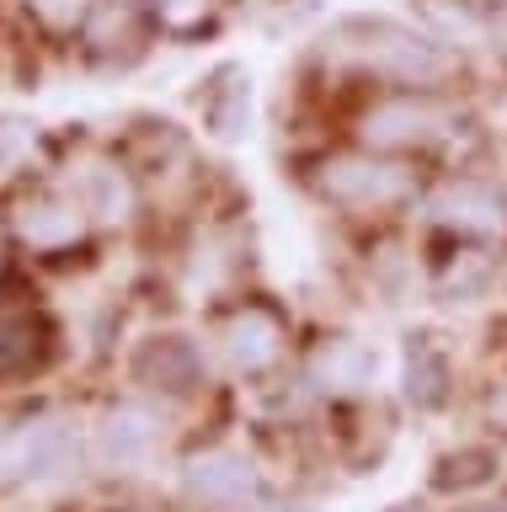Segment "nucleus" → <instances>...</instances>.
I'll return each instance as SVG.
<instances>
[{
	"instance_id": "nucleus-4",
	"label": "nucleus",
	"mask_w": 507,
	"mask_h": 512,
	"mask_svg": "<svg viewBox=\"0 0 507 512\" xmlns=\"http://www.w3.org/2000/svg\"><path fill=\"white\" fill-rule=\"evenodd\" d=\"M459 128V112L449 102H438L433 91H395L363 107L358 118V144L379 155H401V150H433Z\"/></svg>"
},
{
	"instance_id": "nucleus-20",
	"label": "nucleus",
	"mask_w": 507,
	"mask_h": 512,
	"mask_svg": "<svg viewBox=\"0 0 507 512\" xmlns=\"http://www.w3.org/2000/svg\"><path fill=\"white\" fill-rule=\"evenodd\" d=\"M422 6V16L433 27H443V32H470L475 27V16H470V0H417Z\"/></svg>"
},
{
	"instance_id": "nucleus-24",
	"label": "nucleus",
	"mask_w": 507,
	"mask_h": 512,
	"mask_svg": "<svg viewBox=\"0 0 507 512\" xmlns=\"http://www.w3.org/2000/svg\"><path fill=\"white\" fill-rule=\"evenodd\" d=\"M390 512H417V507H390Z\"/></svg>"
},
{
	"instance_id": "nucleus-17",
	"label": "nucleus",
	"mask_w": 507,
	"mask_h": 512,
	"mask_svg": "<svg viewBox=\"0 0 507 512\" xmlns=\"http://www.w3.org/2000/svg\"><path fill=\"white\" fill-rule=\"evenodd\" d=\"M491 464H497V454H486V448H459V454H443L438 470H433V486H438V491L486 486V480H491Z\"/></svg>"
},
{
	"instance_id": "nucleus-15",
	"label": "nucleus",
	"mask_w": 507,
	"mask_h": 512,
	"mask_svg": "<svg viewBox=\"0 0 507 512\" xmlns=\"http://www.w3.org/2000/svg\"><path fill=\"white\" fill-rule=\"evenodd\" d=\"M491 278H497V267H491V256L486 251H459L454 262H443L438 267V299L443 304H470L475 294H486Z\"/></svg>"
},
{
	"instance_id": "nucleus-12",
	"label": "nucleus",
	"mask_w": 507,
	"mask_h": 512,
	"mask_svg": "<svg viewBox=\"0 0 507 512\" xmlns=\"http://www.w3.org/2000/svg\"><path fill=\"white\" fill-rule=\"evenodd\" d=\"M54 326L38 310L22 304H0V379H27L49 363Z\"/></svg>"
},
{
	"instance_id": "nucleus-3",
	"label": "nucleus",
	"mask_w": 507,
	"mask_h": 512,
	"mask_svg": "<svg viewBox=\"0 0 507 512\" xmlns=\"http://www.w3.org/2000/svg\"><path fill=\"white\" fill-rule=\"evenodd\" d=\"M86 443L81 427L59 411H38L22 416L0 432V480L6 486H43V480H59L81 464Z\"/></svg>"
},
{
	"instance_id": "nucleus-22",
	"label": "nucleus",
	"mask_w": 507,
	"mask_h": 512,
	"mask_svg": "<svg viewBox=\"0 0 507 512\" xmlns=\"http://www.w3.org/2000/svg\"><path fill=\"white\" fill-rule=\"evenodd\" d=\"M491 32H497V48L507 54V0H502V11H497V27H491Z\"/></svg>"
},
{
	"instance_id": "nucleus-8",
	"label": "nucleus",
	"mask_w": 507,
	"mask_h": 512,
	"mask_svg": "<svg viewBox=\"0 0 507 512\" xmlns=\"http://www.w3.org/2000/svg\"><path fill=\"white\" fill-rule=\"evenodd\" d=\"M129 374L145 395H161V400H187L209 384V358L193 336L182 331H155L134 347L129 358Z\"/></svg>"
},
{
	"instance_id": "nucleus-7",
	"label": "nucleus",
	"mask_w": 507,
	"mask_h": 512,
	"mask_svg": "<svg viewBox=\"0 0 507 512\" xmlns=\"http://www.w3.org/2000/svg\"><path fill=\"white\" fill-rule=\"evenodd\" d=\"M214 347L235 374L257 379L267 368H278L283 352H289V315H283L273 299H241L225 320H219Z\"/></svg>"
},
{
	"instance_id": "nucleus-11",
	"label": "nucleus",
	"mask_w": 507,
	"mask_h": 512,
	"mask_svg": "<svg viewBox=\"0 0 507 512\" xmlns=\"http://www.w3.org/2000/svg\"><path fill=\"white\" fill-rule=\"evenodd\" d=\"M427 214L433 224L454 235H475V240H491L507 230V192L486 176H449L433 198H427Z\"/></svg>"
},
{
	"instance_id": "nucleus-1",
	"label": "nucleus",
	"mask_w": 507,
	"mask_h": 512,
	"mask_svg": "<svg viewBox=\"0 0 507 512\" xmlns=\"http://www.w3.org/2000/svg\"><path fill=\"white\" fill-rule=\"evenodd\" d=\"M331 48L347 64L369 70L374 80H390V86H406V91H438L459 75V59L443 43H433L417 27L385 22V16L379 22H347Z\"/></svg>"
},
{
	"instance_id": "nucleus-21",
	"label": "nucleus",
	"mask_w": 507,
	"mask_h": 512,
	"mask_svg": "<svg viewBox=\"0 0 507 512\" xmlns=\"http://www.w3.org/2000/svg\"><path fill=\"white\" fill-rule=\"evenodd\" d=\"M486 422L497 432H507V384H497V390L486 395Z\"/></svg>"
},
{
	"instance_id": "nucleus-13",
	"label": "nucleus",
	"mask_w": 507,
	"mask_h": 512,
	"mask_svg": "<svg viewBox=\"0 0 507 512\" xmlns=\"http://www.w3.org/2000/svg\"><path fill=\"white\" fill-rule=\"evenodd\" d=\"M75 198L91 208V219H97V224H129L139 214V182H134V171L118 166V160H97V166H86Z\"/></svg>"
},
{
	"instance_id": "nucleus-18",
	"label": "nucleus",
	"mask_w": 507,
	"mask_h": 512,
	"mask_svg": "<svg viewBox=\"0 0 507 512\" xmlns=\"http://www.w3.org/2000/svg\"><path fill=\"white\" fill-rule=\"evenodd\" d=\"M150 11L166 32H198L203 22H209L214 0H150Z\"/></svg>"
},
{
	"instance_id": "nucleus-9",
	"label": "nucleus",
	"mask_w": 507,
	"mask_h": 512,
	"mask_svg": "<svg viewBox=\"0 0 507 512\" xmlns=\"http://www.w3.org/2000/svg\"><path fill=\"white\" fill-rule=\"evenodd\" d=\"M161 438H166V422L150 400H113L91 427V459L113 475H129L155 459Z\"/></svg>"
},
{
	"instance_id": "nucleus-10",
	"label": "nucleus",
	"mask_w": 507,
	"mask_h": 512,
	"mask_svg": "<svg viewBox=\"0 0 507 512\" xmlns=\"http://www.w3.org/2000/svg\"><path fill=\"white\" fill-rule=\"evenodd\" d=\"M379 379V352L353 331H326L305 352V384L326 400H358Z\"/></svg>"
},
{
	"instance_id": "nucleus-16",
	"label": "nucleus",
	"mask_w": 507,
	"mask_h": 512,
	"mask_svg": "<svg viewBox=\"0 0 507 512\" xmlns=\"http://www.w3.org/2000/svg\"><path fill=\"white\" fill-rule=\"evenodd\" d=\"M246 112H251V86L241 75H230V86H214L203 102V118L219 139H241L246 134Z\"/></svg>"
},
{
	"instance_id": "nucleus-6",
	"label": "nucleus",
	"mask_w": 507,
	"mask_h": 512,
	"mask_svg": "<svg viewBox=\"0 0 507 512\" xmlns=\"http://www.w3.org/2000/svg\"><path fill=\"white\" fill-rule=\"evenodd\" d=\"M97 219L91 208L75 198V187H38L11 208V235H17L22 251L33 256H70L75 246H86Z\"/></svg>"
},
{
	"instance_id": "nucleus-23",
	"label": "nucleus",
	"mask_w": 507,
	"mask_h": 512,
	"mask_svg": "<svg viewBox=\"0 0 507 512\" xmlns=\"http://www.w3.org/2000/svg\"><path fill=\"white\" fill-rule=\"evenodd\" d=\"M470 512H497V507H470Z\"/></svg>"
},
{
	"instance_id": "nucleus-19",
	"label": "nucleus",
	"mask_w": 507,
	"mask_h": 512,
	"mask_svg": "<svg viewBox=\"0 0 507 512\" xmlns=\"http://www.w3.org/2000/svg\"><path fill=\"white\" fill-rule=\"evenodd\" d=\"M27 11H33L43 27H54V32H70V27H81L91 16L86 0H27Z\"/></svg>"
},
{
	"instance_id": "nucleus-14",
	"label": "nucleus",
	"mask_w": 507,
	"mask_h": 512,
	"mask_svg": "<svg viewBox=\"0 0 507 512\" xmlns=\"http://www.w3.org/2000/svg\"><path fill=\"white\" fill-rule=\"evenodd\" d=\"M449 384H454V363L433 336H411L406 347V400L417 411H438L449 400Z\"/></svg>"
},
{
	"instance_id": "nucleus-2",
	"label": "nucleus",
	"mask_w": 507,
	"mask_h": 512,
	"mask_svg": "<svg viewBox=\"0 0 507 512\" xmlns=\"http://www.w3.org/2000/svg\"><path fill=\"white\" fill-rule=\"evenodd\" d=\"M310 187L326 208H342V214L374 219V214H395L401 203L417 198V176H411L401 160L379 155V150H337L321 155L310 171Z\"/></svg>"
},
{
	"instance_id": "nucleus-5",
	"label": "nucleus",
	"mask_w": 507,
	"mask_h": 512,
	"mask_svg": "<svg viewBox=\"0 0 507 512\" xmlns=\"http://www.w3.org/2000/svg\"><path fill=\"white\" fill-rule=\"evenodd\" d=\"M182 502L198 512H262V475L241 448H203L177 470Z\"/></svg>"
}]
</instances>
